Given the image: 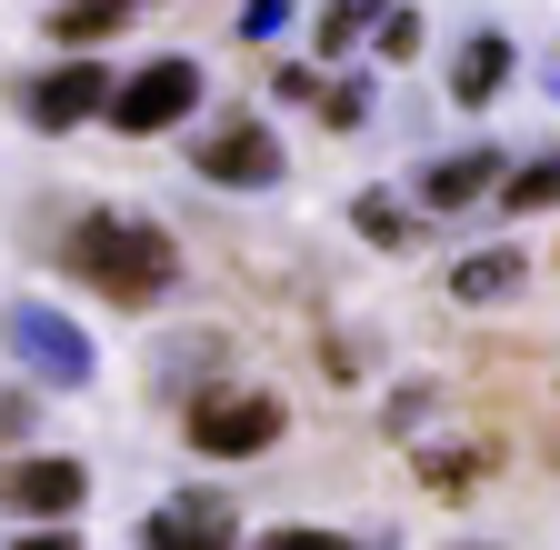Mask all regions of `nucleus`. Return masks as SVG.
I'll list each match as a JSON object with an SVG mask.
<instances>
[{
  "label": "nucleus",
  "mask_w": 560,
  "mask_h": 550,
  "mask_svg": "<svg viewBox=\"0 0 560 550\" xmlns=\"http://www.w3.org/2000/svg\"><path fill=\"white\" fill-rule=\"evenodd\" d=\"M320 120H330V130H361V120H371V91H361V81H340V91L320 101Z\"/></svg>",
  "instance_id": "18"
},
{
  "label": "nucleus",
  "mask_w": 560,
  "mask_h": 550,
  "mask_svg": "<svg viewBox=\"0 0 560 550\" xmlns=\"http://www.w3.org/2000/svg\"><path fill=\"white\" fill-rule=\"evenodd\" d=\"M521 281H530V260H521V250H470V260L451 270V291H460L470 311H480V301H511Z\"/></svg>",
  "instance_id": "10"
},
{
  "label": "nucleus",
  "mask_w": 560,
  "mask_h": 550,
  "mask_svg": "<svg viewBox=\"0 0 560 550\" xmlns=\"http://www.w3.org/2000/svg\"><path fill=\"white\" fill-rule=\"evenodd\" d=\"M190 161H200V180H221V190H270V180H280L270 120H221V130H200Z\"/></svg>",
  "instance_id": "5"
},
{
  "label": "nucleus",
  "mask_w": 560,
  "mask_h": 550,
  "mask_svg": "<svg viewBox=\"0 0 560 550\" xmlns=\"http://www.w3.org/2000/svg\"><path fill=\"white\" fill-rule=\"evenodd\" d=\"M0 511H31V520H81L91 511V470L81 460H0Z\"/></svg>",
  "instance_id": "6"
},
{
  "label": "nucleus",
  "mask_w": 560,
  "mask_h": 550,
  "mask_svg": "<svg viewBox=\"0 0 560 550\" xmlns=\"http://www.w3.org/2000/svg\"><path fill=\"white\" fill-rule=\"evenodd\" d=\"M501 211H560V151H540V161H521V171H501Z\"/></svg>",
  "instance_id": "13"
},
{
  "label": "nucleus",
  "mask_w": 560,
  "mask_h": 550,
  "mask_svg": "<svg viewBox=\"0 0 560 550\" xmlns=\"http://www.w3.org/2000/svg\"><path fill=\"white\" fill-rule=\"evenodd\" d=\"M0 340H11L21 371L50 381V390H81V381H91V340H81V320L50 311V301H11V311H0Z\"/></svg>",
  "instance_id": "2"
},
{
  "label": "nucleus",
  "mask_w": 560,
  "mask_h": 550,
  "mask_svg": "<svg viewBox=\"0 0 560 550\" xmlns=\"http://www.w3.org/2000/svg\"><path fill=\"white\" fill-rule=\"evenodd\" d=\"M501 81H511V40H501V31H480V40L451 60V101H470V110H480Z\"/></svg>",
  "instance_id": "11"
},
{
  "label": "nucleus",
  "mask_w": 560,
  "mask_h": 550,
  "mask_svg": "<svg viewBox=\"0 0 560 550\" xmlns=\"http://www.w3.org/2000/svg\"><path fill=\"white\" fill-rule=\"evenodd\" d=\"M70 270H81L101 301L151 311L180 281V241L161 221H140V211H81V231H70Z\"/></svg>",
  "instance_id": "1"
},
{
  "label": "nucleus",
  "mask_w": 560,
  "mask_h": 550,
  "mask_svg": "<svg viewBox=\"0 0 560 550\" xmlns=\"http://www.w3.org/2000/svg\"><path fill=\"white\" fill-rule=\"evenodd\" d=\"M381 11H390V0H330V11H320V60H340V50L361 40Z\"/></svg>",
  "instance_id": "16"
},
{
  "label": "nucleus",
  "mask_w": 560,
  "mask_h": 550,
  "mask_svg": "<svg viewBox=\"0 0 560 550\" xmlns=\"http://www.w3.org/2000/svg\"><path fill=\"white\" fill-rule=\"evenodd\" d=\"M21 421H31V390H0V441H11Z\"/></svg>",
  "instance_id": "22"
},
{
  "label": "nucleus",
  "mask_w": 560,
  "mask_h": 550,
  "mask_svg": "<svg viewBox=\"0 0 560 550\" xmlns=\"http://www.w3.org/2000/svg\"><path fill=\"white\" fill-rule=\"evenodd\" d=\"M120 31V0H60V11H50V40L60 50H101Z\"/></svg>",
  "instance_id": "14"
},
{
  "label": "nucleus",
  "mask_w": 560,
  "mask_h": 550,
  "mask_svg": "<svg viewBox=\"0 0 560 550\" xmlns=\"http://www.w3.org/2000/svg\"><path fill=\"white\" fill-rule=\"evenodd\" d=\"M260 550H350V540H340V530H270Z\"/></svg>",
  "instance_id": "20"
},
{
  "label": "nucleus",
  "mask_w": 560,
  "mask_h": 550,
  "mask_svg": "<svg viewBox=\"0 0 560 550\" xmlns=\"http://www.w3.org/2000/svg\"><path fill=\"white\" fill-rule=\"evenodd\" d=\"M11 550H81V530H60V520H40V530H21Z\"/></svg>",
  "instance_id": "21"
},
{
  "label": "nucleus",
  "mask_w": 560,
  "mask_h": 550,
  "mask_svg": "<svg viewBox=\"0 0 560 550\" xmlns=\"http://www.w3.org/2000/svg\"><path fill=\"white\" fill-rule=\"evenodd\" d=\"M280 410L270 390H200L190 400V450H210V460H260L270 441H280Z\"/></svg>",
  "instance_id": "3"
},
{
  "label": "nucleus",
  "mask_w": 560,
  "mask_h": 550,
  "mask_svg": "<svg viewBox=\"0 0 560 550\" xmlns=\"http://www.w3.org/2000/svg\"><path fill=\"white\" fill-rule=\"evenodd\" d=\"M190 101H200V60H151L140 81H110V130H130V141H151V130H171V120H190Z\"/></svg>",
  "instance_id": "4"
},
{
  "label": "nucleus",
  "mask_w": 560,
  "mask_h": 550,
  "mask_svg": "<svg viewBox=\"0 0 560 550\" xmlns=\"http://www.w3.org/2000/svg\"><path fill=\"white\" fill-rule=\"evenodd\" d=\"M350 221H361V241H381V250H410V211H400V200H381V190H361V200H350Z\"/></svg>",
  "instance_id": "15"
},
{
  "label": "nucleus",
  "mask_w": 560,
  "mask_h": 550,
  "mask_svg": "<svg viewBox=\"0 0 560 550\" xmlns=\"http://www.w3.org/2000/svg\"><path fill=\"white\" fill-rule=\"evenodd\" d=\"M221 351H231L221 330H190V340H171V361H161V390H171V400H200V381L221 371Z\"/></svg>",
  "instance_id": "12"
},
{
  "label": "nucleus",
  "mask_w": 560,
  "mask_h": 550,
  "mask_svg": "<svg viewBox=\"0 0 560 550\" xmlns=\"http://www.w3.org/2000/svg\"><path fill=\"white\" fill-rule=\"evenodd\" d=\"M480 190H501V151H451V161H431V180H420L431 211H470Z\"/></svg>",
  "instance_id": "9"
},
{
  "label": "nucleus",
  "mask_w": 560,
  "mask_h": 550,
  "mask_svg": "<svg viewBox=\"0 0 560 550\" xmlns=\"http://www.w3.org/2000/svg\"><path fill=\"white\" fill-rule=\"evenodd\" d=\"M280 21H291V0H250V11H241V40H270Z\"/></svg>",
  "instance_id": "19"
},
{
  "label": "nucleus",
  "mask_w": 560,
  "mask_h": 550,
  "mask_svg": "<svg viewBox=\"0 0 560 550\" xmlns=\"http://www.w3.org/2000/svg\"><path fill=\"white\" fill-rule=\"evenodd\" d=\"M371 40H381V60H410V50H420V11H381Z\"/></svg>",
  "instance_id": "17"
},
{
  "label": "nucleus",
  "mask_w": 560,
  "mask_h": 550,
  "mask_svg": "<svg viewBox=\"0 0 560 550\" xmlns=\"http://www.w3.org/2000/svg\"><path fill=\"white\" fill-rule=\"evenodd\" d=\"M231 540H241V501L221 491H171L140 520V550H231Z\"/></svg>",
  "instance_id": "7"
},
{
  "label": "nucleus",
  "mask_w": 560,
  "mask_h": 550,
  "mask_svg": "<svg viewBox=\"0 0 560 550\" xmlns=\"http://www.w3.org/2000/svg\"><path fill=\"white\" fill-rule=\"evenodd\" d=\"M101 110H110V71H101L91 50H70V71H50V81L31 91V120H40V130H81V120H101Z\"/></svg>",
  "instance_id": "8"
}]
</instances>
